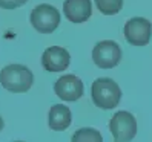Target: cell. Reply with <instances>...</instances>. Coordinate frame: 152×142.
I'll use <instances>...</instances> for the list:
<instances>
[{
    "mask_svg": "<svg viewBox=\"0 0 152 142\" xmlns=\"http://www.w3.org/2000/svg\"><path fill=\"white\" fill-rule=\"evenodd\" d=\"M71 63V55L65 48L51 46L43 52L42 66L48 72H63Z\"/></svg>",
    "mask_w": 152,
    "mask_h": 142,
    "instance_id": "8",
    "label": "cell"
},
{
    "mask_svg": "<svg viewBox=\"0 0 152 142\" xmlns=\"http://www.w3.org/2000/svg\"><path fill=\"white\" fill-rule=\"evenodd\" d=\"M109 130L115 141H132L137 135V119L134 118L132 113L120 110L111 118Z\"/></svg>",
    "mask_w": 152,
    "mask_h": 142,
    "instance_id": "6",
    "label": "cell"
},
{
    "mask_svg": "<svg viewBox=\"0 0 152 142\" xmlns=\"http://www.w3.org/2000/svg\"><path fill=\"white\" fill-rule=\"evenodd\" d=\"M34 75L22 64H10L0 72V84L3 89L12 93H25L32 87Z\"/></svg>",
    "mask_w": 152,
    "mask_h": 142,
    "instance_id": "2",
    "label": "cell"
},
{
    "mask_svg": "<svg viewBox=\"0 0 152 142\" xmlns=\"http://www.w3.org/2000/svg\"><path fill=\"white\" fill-rule=\"evenodd\" d=\"M124 38L132 46H146L152 38V23L143 17H132L123 28Z\"/></svg>",
    "mask_w": 152,
    "mask_h": 142,
    "instance_id": "4",
    "label": "cell"
},
{
    "mask_svg": "<svg viewBox=\"0 0 152 142\" xmlns=\"http://www.w3.org/2000/svg\"><path fill=\"white\" fill-rule=\"evenodd\" d=\"M71 122H72V115L71 110L63 104H56L52 105L49 115H48V125L54 131H63L66 130Z\"/></svg>",
    "mask_w": 152,
    "mask_h": 142,
    "instance_id": "10",
    "label": "cell"
},
{
    "mask_svg": "<svg viewBox=\"0 0 152 142\" xmlns=\"http://www.w3.org/2000/svg\"><path fill=\"white\" fill-rule=\"evenodd\" d=\"M31 25L40 34H52L60 25V12L52 5H37L31 12Z\"/></svg>",
    "mask_w": 152,
    "mask_h": 142,
    "instance_id": "3",
    "label": "cell"
},
{
    "mask_svg": "<svg viewBox=\"0 0 152 142\" xmlns=\"http://www.w3.org/2000/svg\"><path fill=\"white\" fill-rule=\"evenodd\" d=\"M28 0H0V8L3 9H17L23 6Z\"/></svg>",
    "mask_w": 152,
    "mask_h": 142,
    "instance_id": "13",
    "label": "cell"
},
{
    "mask_svg": "<svg viewBox=\"0 0 152 142\" xmlns=\"http://www.w3.org/2000/svg\"><path fill=\"white\" fill-rule=\"evenodd\" d=\"M91 98L95 107L111 110L117 107L121 99V89L111 78H97L91 87Z\"/></svg>",
    "mask_w": 152,
    "mask_h": 142,
    "instance_id": "1",
    "label": "cell"
},
{
    "mask_svg": "<svg viewBox=\"0 0 152 142\" xmlns=\"http://www.w3.org/2000/svg\"><path fill=\"white\" fill-rule=\"evenodd\" d=\"M3 125H5V122H3V119H2V116H0V131L3 130Z\"/></svg>",
    "mask_w": 152,
    "mask_h": 142,
    "instance_id": "14",
    "label": "cell"
},
{
    "mask_svg": "<svg viewBox=\"0 0 152 142\" xmlns=\"http://www.w3.org/2000/svg\"><path fill=\"white\" fill-rule=\"evenodd\" d=\"M98 11L104 15L118 14L123 8V0H95Z\"/></svg>",
    "mask_w": 152,
    "mask_h": 142,
    "instance_id": "12",
    "label": "cell"
},
{
    "mask_svg": "<svg viewBox=\"0 0 152 142\" xmlns=\"http://www.w3.org/2000/svg\"><path fill=\"white\" fill-rule=\"evenodd\" d=\"M92 60L97 67L100 69H112L121 61V49L118 43L112 40L98 41L92 50Z\"/></svg>",
    "mask_w": 152,
    "mask_h": 142,
    "instance_id": "5",
    "label": "cell"
},
{
    "mask_svg": "<svg viewBox=\"0 0 152 142\" xmlns=\"http://www.w3.org/2000/svg\"><path fill=\"white\" fill-rule=\"evenodd\" d=\"M83 90H85L83 81L77 75H72V74L60 76L54 84L56 95L60 99L68 101V102H74L80 99L83 96Z\"/></svg>",
    "mask_w": 152,
    "mask_h": 142,
    "instance_id": "7",
    "label": "cell"
},
{
    "mask_svg": "<svg viewBox=\"0 0 152 142\" xmlns=\"http://www.w3.org/2000/svg\"><path fill=\"white\" fill-rule=\"evenodd\" d=\"M63 12L69 22L83 23L92 15V3L91 0H65Z\"/></svg>",
    "mask_w": 152,
    "mask_h": 142,
    "instance_id": "9",
    "label": "cell"
},
{
    "mask_svg": "<svg viewBox=\"0 0 152 142\" xmlns=\"http://www.w3.org/2000/svg\"><path fill=\"white\" fill-rule=\"evenodd\" d=\"M72 141L74 142H102L103 138L95 128L85 127V128H80L74 133Z\"/></svg>",
    "mask_w": 152,
    "mask_h": 142,
    "instance_id": "11",
    "label": "cell"
}]
</instances>
